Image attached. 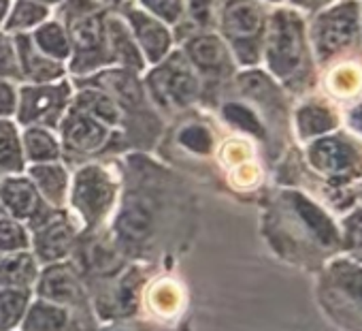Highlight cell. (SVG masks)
<instances>
[{
    "label": "cell",
    "instance_id": "23",
    "mask_svg": "<svg viewBox=\"0 0 362 331\" xmlns=\"http://www.w3.org/2000/svg\"><path fill=\"white\" fill-rule=\"evenodd\" d=\"M28 301V288H0V331H11L22 322Z\"/></svg>",
    "mask_w": 362,
    "mask_h": 331
},
{
    "label": "cell",
    "instance_id": "4",
    "mask_svg": "<svg viewBox=\"0 0 362 331\" xmlns=\"http://www.w3.org/2000/svg\"><path fill=\"white\" fill-rule=\"evenodd\" d=\"M267 60L275 77L300 84L309 82V52L303 20L294 11H277L267 30Z\"/></svg>",
    "mask_w": 362,
    "mask_h": 331
},
{
    "label": "cell",
    "instance_id": "12",
    "mask_svg": "<svg viewBox=\"0 0 362 331\" xmlns=\"http://www.w3.org/2000/svg\"><path fill=\"white\" fill-rule=\"evenodd\" d=\"M39 295L41 299L54 301V303H79L83 297V288L79 284L77 274L71 265H49L45 274L39 280Z\"/></svg>",
    "mask_w": 362,
    "mask_h": 331
},
{
    "label": "cell",
    "instance_id": "2",
    "mask_svg": "<svg viewBox=\"0 0 362 331\" xmlns=\"http://www.w3.org/2000/svg\"><path fill=\"white\" fill-rule=\"evenodd\" d=\"M315 280V301L337 329L362 331V265L339 254Z\"/></svg>",
    "mask_w": 362,
    "mask_h": 331
},
{
    "label": "cell",
    "instance_id": "19",
    "mask_svg": "<svg viewBox=\"0 0 362 331\" xmlns=\"http://www.w3.org/2000/svg\"><path fill=\"white\" fill-rule=\"evenodd\" d=\"M130 24L134 28V35L139 39V43L143 45L145 54L149 56V60H162V56L166 54L168 50V33L151 18H147L145 13H136L132 11L130 13Z\"/></svg>",
    "mask_w": 362,
    "mask_h": 331
},
{
    "label": "cell",
    "instance_id": "5",
    "mask_svg": "<svg viewBox=\"0 0 362 331\" xmlns=\"http://www.w3.org/2000/svg\"><path fill=\"white\" fill-rule=\"evenodd\" d=\"M360 33V5L358 0H343L322 11L311 26V41L315 58L328 64L345 50H349Z\"/></svg>",
    "mask_w": 362,
    "mask_h": 331
},
{
    "label": "cell",
    "instance_id": "21",
    "mask_svg": "<svg viewBox=\"0 0 362 331\" xmlns=\"http://www.w3.org/2000/svg\"><path fill=\"white\" fill-rule=\"evenodd\" d=\"M35 186L43 193L47 201L60 206L66 195V172L54 162H39L30 169Z\"/></svg>",
    "mask_w": 362,
    "mask_h": 331
},
{
    "label": "cell",
    "instance_id": "37",
    "mask_svg": "<svg viewBox=\"0 0 362 331\" xmlns=\"http://www.w3.org/2000/svg\"><path fill=\"white\" fill-rule=\"evenodd\" d=\"M143 5L166 22H175L181 13V0H143Z\"/></svg>",
    "mask_w": 362,
    "mask_h": 331
},
{
    "label": "cell",
    "instance_id": "28",
    "mask_svg": "<svg viewBox=\"0 0 362 331\" xmlns=\"http://www.w3.org/2000/svg\"><path fill=\"white\" fill-rule=\"evenodd\" d=\"M28 158L35 162H52L58 158V143L56 139L43 128H30L24 137Z\"/></svg>",
    "mask_w": 362,
    "mask_h": 331
},
{
    "label": "cell",
    "instance_id": "43",
    "mask_svg": "<svg viewBox=\"0 0 362 331\" xmlns=\"http://www.w3.org/2000/svg\"><path fill=\"white\" fill-rule=\"evenodd\" d=\"M7 7H9V0H0V20L5 18V13H7Z\"/></svg>",
    "mask_w": 362,
    "mask_h": 331
},
{
    "label": "cell",
    "instance_id": "38",
    "mask_svg": "<svg viewBox=\"0 0 362 331\" xmlns=\"http://www.w3.org/2000/svg\"><path fill=\"white\" fill-rule=\"evenodd\" d=\"M16 71H18V64H16L13 47L9 43V39L0 35V75H13Z\"/></svg>",
    "mask_w": 362,
    "mask_h": 331
},
{
    "label": "cell",
    "instance_id": "11",
    "mask_svg": "<svg viewBox=\"0 0 362 331\" xmlns=\"http://www.w3.org/2000/svg\"><path fill=\"white\" fill-rule=\"evenodd\" d=\"M66 101V86H45V88H26L20 103V120L24 124L45 122L54 124Z\"/></svg>",
    "mask_w": 362,
    "mask_h": 331
},
{
    "label": "cell",
    "instance_id": "3",
    "mask_svg": "<svg viewBox=\"0 0 362 331\" xmlns=\"http://www.w3.org/2000/svg\"><path fill=\"white\" fill-rule=\"evenodd\" d=\"M313 176L334 191H354L362 180V141L349 130H332L305 145Z\"/></svg>",
    "mask_w": 362,
    "mask_h": 331
},
{
    "label": "cell",
    "instance_id": "17",
    "mask_svg": "<svg viewBox=\"0 0 362 331\" xmlns=\"http://www.w3.org/2000/svg\"><path fill=\"white\" fill-rule=\"evenodd\" d=\"M37 278L39 267L30 252H0V288H28Z\"/></svg>",
    "mask_w": 362,
    "mask_h": 331
},
{
    "label": "cell",
    "instance_id": "36",
    "mask_svg": "<svg viewBox=\"0 0 362 331\" xmlns=\"http://www.w3.org/2000/svg\"><path fill=\"white\" fill-rule=\"evenodd\" d=\"M107 88L111 90V92H115L117 96H122L126 103H134V101H139V86L134 84V79L132 77H128V75H124V73H113V77H111V82L107 84Z\"/></svg>",
    "mask_w": 362,
    "mask_h": 331
},
{
    "label": "cell",
    "instance_id": "13",
    "mask_svg": "<svg viewBox=\"0 0 362 331\" xmlns=\"http://www.w3.org/2000/svg\"><path fill=\"white\" fill-rule=\"evenodd\" d=\"M341 118L334 111V107L322 101H309L300 105L296 111V135L305 143L337 130Z\"/></svg>",
    "mask_w": 362,
    "mask_h": 331
},
{
    "label": "cell",
    "instance_id": "1",
    "mask_svg": "<svg viewBox=\"0 0 362 331\" xmlns=\"http://www.w3.org/2000/svg\"><path fill=\"white\" fill-rule=\"evenodd\" d=\"M262 223L271 250L307 274H317L341 254L339 218L303 191H281Z\"/></svg>",
    "mask_w": 362,
    "mask_h": 331
},
{
    "label": "cell",
    "instance_id": "31",
    "mask_svg": "<svg viewBox=\"0 0 362 331\" xmlns=\"http://www.w3.org/2000/svg\"><path fill=\"white\" fill-rule=\"evenodd\" d=\"M151 303H153V310H158L160 314H173L181 303V293L173 282L162 280L151 291Z\"/></svg>",
    "mask_w": 362,
    "mask_h": 331
},
{
    "label": "cell",
    "instance_id": "16",
    "mask_svg": "<svg viewBox=\"0 0 362 331\" xmlns=\"http://www.w3.org/2000/svg\"><path fill=\"white\" fill-rule=\"evenodd\" d=\"M71 39L77 50V60H86V64L88 60L96 62L105 47V28L100 16L83 13L75 18L71 26Z\"/></svg>",
    "mask_w": 362,
    "mask_h": 331
},
{
    "label": "cell",
    "instance_id": "32",
    "mask_svg": "<svg viewBox=\"0 0 362 331\" xmlns=\"http://www.w3.org/2000/svg\"><path fill=\"white\" fill-rule=\"evenodd\" d=\"M107 37L111 39V43H113L115 52H117L126 62H130V64H141L139 54H136V50H134V43L130 41L128 33L122 28V24H119V22H111V24H109V28H107Z\"/></svg>",
    "mask_w": 362,
    "mask_h": 331
},
{
    "label": "cell",
    "instance_id": "14",
    "mask_svg": "<svg viewBox=\"0 0 362 331\" xmlns=\"http://www.w3.org/2000/svg\"><path fill=\"white\" fill-rule=\"evenodd\" d=\"M0 199H3V208L18 220L20 218L35 220L43 212L37 186L22 178L5 180L3 186H0Z\"/></svg>",
    "mask_w": 362,
    "mask_h": 331
},
{
    "label": "cell",
    "instance_id": "18",
    "mask_svg": "<svg viewBox=\"0 0 362 331\" xmlns=\"http://www.w3.org/2000/svg\"><path fill=\"white\" fill-rule=\"evenodd\" d=\"M22 331H71V314L64 305L39 299L28 305Z\"/></svg>",
    "mask_w": 362,
    "mask_h": 331
},
{
    "label": "cell",
    "instance_id": "40",
    "mask_svg": "<svg viewBox=\"0 0 362 331\" xmlns=\"http://www.w3.org/2000/svg\"><path fill=\"white\" fill-rule=\"evenodd\" d=\"M16 107V94L7 84H0V116L11 113Z\"/></svg>",
    "mask_w": 362,
    "mask_h": 331
},
{
    "label": "cell",
    "instance_id": "10",
    "mask_svg": "<svg viewBox=\"0 0 362 331\" xmlns=\"http://www.w3.org/2000/svg\"><path fill=\"white\" fill-rule=\"evenodd\" d=\"M151 88H153V94L158 92V96L166 103L186 105L197 96L199 82L194 73L190 71V67L179 56H175V60H170L168 64H164L160 71L153 73Z\"/></svg>",
    "mask_w": 362,
    "mask_h": 331
},
{
    "label": "cell",
    "instance_id": "25",
    "mask_svg": "<svg viewBox=\"0 0 362 331\" xmlns=\"http://www.w3.org/2000/svg\"><path fill=\"white\" fill-rule=\"evenodd\" d=\"M20 56H22V62H24L26 73L30 77H35V79H41V82L56 79L62 73V69H60L58 62L37 56V52H35V47L30 45L28 39H20Z\"/></svg>",
    "mask_w": 362,
    "mask_h": 331
},
{
    "label": "cell",
    "instance_id": "34",
    "mask_svg": "<svg viewBox=\"0 0 362 331\" xmlns=\"http://www.w3.org/2000/svg\"><path fill=\"white\" fill-rule=\"evenodd\" d=\"M47 16V9L43 5L37 3H18V7L13 9V16L9 20L11 28H26V26H35L39 24L43 18Z\"/></svg>",
    "mask_w": 362,
    "mask_h": 331
},
{
    "label": "cell",
    "instance_id": "24",
    "mask_svg": "<svg viewBox=\"0 0 362 331\" xmlns=\"http://www.w3.org/2000/svg\"><path fill=\"white\" fill-rule=\"evenodd\" d=\"M22 169V147L16 128L7 122H0V172L13 174Z\"/></svg>",
    "mask_w": 362,
    "mask_h": 331
},
{
    "label": "cell",
    "instance_id": "35",
    "mask_svg": "<svg viewBox=\"0 0 362 331\" xmlns=\"http://www.w3.org/2000/svg\"><path fill=\"white\" fill-rule=\"evenodd\" d=\"M179 141L184 143L186 147L199 152V154H207L211 150V135H209V130L205 126H199V124L181 130Z\"/></svg>",
    "mask_w": 362,
    "mask_h": 331
},
{
    "label": "cell",
    "instance_id": "42",
    "mask_svg": "<svg viewBox=\"0 0 362 331\" xmlns=\"http://www.w3.org/2000/svg\"><path fill=\"white\" fill-rule=\"evenodd\" d=\"M354 195H356V203H358V206H362V180L356 184V189H354Z\"/></svg>",
    "mask_w": 362,
    "mask_h": 331
},
{
    "label": "cell",
    "instance_id": "41",
    "mask_svg": "<svg viewBox=\"0 0 362 331\" xmlns=\"http://www.w3.org/2000/svg\"><path fill=\"white\" fill-rule=\"evenodd\" d=\"M103 331H147V329L145 327H130V325H115V327H109Z\"/></svg>",
    "mask_w": 362,
    "mask_h": 331
},
{
    "label": "cell",
    "instance_id": "39",
    "mask_svg": "<svg viewBox=\"0 0 362 331\" xmlns=\"http://www.w3.org/2000/svg\"><path fill=\"white\" fill-rule=\"evenodd\" d=\"M345 122H347V130L351 135H356L360 141H362V103L354 105L347 116H345Z\"/></svg>",
    "mask_w": 362,
    "mask_h": 331
},
{
    "label": "cell",
    "instance_id": "22",
    "mask_svg": "<svg viewBox=\"0 0 362 331\" xmlns=\"http://www.w3.org/2000/svg\"><path fill=\"white\" fill-rule=\"evenodd\" d=\"M341 254L362 265V206L351 208L339 218Z\"/></svg>",
    "mask_w": 362,
    "mask_h": 331
},
{
    "label": "cell",
    "instance_id": "33",
    "mask_svg": "<svg viewBox=\"0 0 362 331\" xmlns=\"http://www.w3.org/2000/svg\"><path fill=\"white\" fill-rule=\"evenodd\" d=\"M224 118H226L233 126H239V128H243V130H247V133H252V135H260V137L264 135V130H262L258 118H256L247 107H241V105L230 103V105L224 107Z\"/></svg>",
    "mask_w": 362,
    "mask_h": 331
},
{
    "label": "cell",
    "instance_id": "15",
    "mask_svg": "<svg viewBox=\"0 0 362 331\" xmlns=\"http://www.w3.org/2000/svg\"><path fill=\"white\" fill-rule=\"evenodd\" d=\"M64 139L77 152H94L107 139V126L90 113L75 109L64 124Z\"/></svg>",
    "mask_w": 362,
    "mask_h": 331
},
{
    "label": "cell",
    "instance_id": "26",
    "mask_svg": "<svg viewBox=\"0 0 362 331\" xmlns=\"http://www.w3.org/2000/svg\"><path fill=\"white\" fill-rule=\"evenodd\" d=\"M77 109L90 113L92 118L100 120L103 124H113L119 120V109L111 96L103 92H83L77 101Z\"/></svg>",
    "mask_w": 362,
    "mask_h": 331
},
{
    "label": "cell",
    "instance_id": "44",
    "mask_svg": "<svg viewBox=\"0 0 362 331\" xmlns=\"http://www.w3.org/2000/svg\"><path fill=\"white\" fill-rule=\"evenodd\" d=\"M360 22H362V9H360ZM360 28H362V24H360Z\"/></svg>",
    "mask_w": 362,
    "mask_h": 331
},
{
    "label": "cell",
    "instance_id": "9",
    "mask_svg": "<svg viewBox=\"0 0 362 331\" xmlns=\"http://www.w3.org/2000/svg\"><path fill=\"white\" fill-rule=\"evenodd\" d=\"M35 250L45 263H56L69 257L75 244V229L62 214L43 210L35 220Z\"/></svg>",
    "mask_w": 362,
    "mask_h": 331
},
{
    "label": "cell",
    "instance_id": "27",
    "mask_svg": "<svg viewBox=\"0 0 362 331\" xmlns=\"http://www.w3.org/2000/svg\"><path fill=\"white\" fill-rule=\"evenodd\" d=\"M28 248V235L24 227L0 206V252H16Z\"/></svg>",
    "mask_w": 362,
    "mask_h": 331
},
{
    "label": "cell",
    "instance_id": "30",
    "mask_svg": "<svg viewBox=\"0 0 362 331\" xmlns=\"http://www.w3.org/2000/svg\"><path fill=\"white\" fill-rule=\"evenodd\" d=\"M37 45L52 58L56 60H62L69 56L71 52V45H69V39L66 35L62 33V28L58 24H45L43 28H39L37 33Z\"/></svg>",
    "mask_w": 362,
    "mask_h": 331
},
{
    "label": "cell",
    "instance_id": "29",
    "mask_svg": "<svg viewBox=\"0 0 362 331\" xmlns=\"http://www.w3.org/2000/svg\"><path fill=\"white\" fill-rule=\"evenodd\" d=\"M362 86V75L356 67L351 64H341L339 69L332 71L328 79V90L337 99H349L356 96Z\"/></svg>",
    "mask_w": 362,
    "mask_h": 331
},
{
    "label": "cell",
    "instance_id": "6",
    "mask_svg": "<svg viewBox=\"0 0 362 331\" xmlns=\"http://www.w3.org/2000/svg\"><path fill=\"white\" fill-rule=\"evenodd\" d=\"M222 30L235 45L241 60L254 62L264 37V13L254 0H226Z\"/></svg>",
    "mask_w": 362,
    "mask_h": 331
},
{
    "label": "cell",
    "instance_id": "7",
    "mask_svg": "<svg viewBox=\"0 0 362 331\" xmlns=\"http://www.w3.org/2000/svg\"><path fill=\"white\" fill-rule=\"evenodd\" d=\"M113 197L115 186L100 167H86L77 174L73 186V206L81 214L86 225L96 227L109 212Z\"/></svg>",
    "mask_w": 362,
    "mask_h": 331
},
{
    "label": "cell",
    "instance_id": "8",
    "mask_svg": "<svg viewBox=\"0 0 362 331\" xmlns=\"http://www.w3.org/2000/svg\"><path fill=\"white\" fill-rule=\"evenodd\" d=\"M156 231V206L145 195L128 197L117 214L115 233L124 250L139 252L147 248Z\"/></svg>",
    "mask_w": 362,
    "mask_h": 331
},
{
    "label": "cell",
    "instance_id": "20",
    "mask_svg": "<svg viewBox=\"0 0 362 331\" xmlns=\"http://www.w3.org/2000/svg\"><path fill=\"white\" fill-rule=\"evenodd\" d=\"M188 54L194 64L209 73H222L228 69V54L218 37H199L188 45Z\"/></svg>",
    "mask_w": 362,
    "mask_h": 331
}]
</instances>
